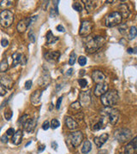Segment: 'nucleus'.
<instances>
[{
  "instance_id": "obj_49",
  "label": "nucleus",
  "mask_w": 137,
  "mask_h": 154,
  "mask_svg": "<svg viewBox=\"0 0 137 154\" xmlns=\"http://www.w3.org/2000/svg\"><path fill=\"white\" fill-rule=\"evenodd\" d=\"M127 52L129 54H133L134 53V49L133 48H129V49L127 50Z\"/></svg>"
},
{
  "instance_id": "obj_20",
  "label": "nucleus",
  "mask_w": 137,
  "mask_h": 154,
  "mask_svg": "<svg viewBox=\"0 0 137 154\" xmlns=\"http://www.w3.org/2000/svg\"><path fill=\"white\" fill-rule=\"evenodd\" d=\"M65 124H66L67 128H68L70 130H75V129H77V128H79L78 123H77L76 122H75L74 119H73L72 117H70V116L66 117V119H65Z\"/></svg>"
},
{
  "instance_id": "obj_16",
  "label": "nucleus",
  "mask_w": 137,
  "mask_h": 154,
  "mask_svg": "<svg viewBox=\"0 0 137 154\" xmlns=\"http://www.w3.org/2000/svg\"><path fill=\"white\" fill-rule=\"evenodd\" d=\"M107 89H108V86L107 84L106 83H99V84H97L96 86L95 89H94V94L95 96H101L103 95L104 93H106L107 92Z\"/></svg>"
},
{
  "instance_id": "obj_38",
  "label": "nucleus",
  "mask_w": 137,
  "mask_h": 154,
  "mask_svg": "<svg viewBox=\"0 0 137 154\" xmlns=\"http://www.w3.org/2000/svg\"><path fill=\"white\" fill-rule=\"evenodd\" d=\"M32 86H33V82H32V80H27L26 82H25V89L26 90H30L32 88Z\"/></svg>"
},
{
  "instance_id": "obj_3",
  "label": "nucleus",
  "mask_w": 137,
  "mask_h": 154,
  "mask_svg": "<svg viewBox=\"0 0 137 154\" xmlns=\"http://www.w3.org/2000/svg\"><path fill=\"white\" fill-rule=\"evenodd\" d=\"M123 20V17L121 15V14L118 11H113V12L110 13L109 15H106V21H105V23L106 26L108 27H113L116 26V25H119Z\"/></svg>"
},
{
  "instance_id": "obj_41",
  "label": "nucleus",
  "mask_w": 137,
  "mask_h": 154,
  "mask_svg": "<svg viewBox=\"0 0 137 154\" xmlns=\"http://www.w3.org/2000/svg\"><path fill=\"white\" fill-rule=\"evenodd\" d=\"M62 100H63V97H59L58 101H57V104H56V109L57 110L60 109V106H61V104H62Z\"/></svg>"
},
{
  "instance_id": "obj_34",
  "label": "nucleus",
  "mask_w": 137,
  "mask_h": 154,
  "mask_svg": "<svg viewBox=\"0 0 137 154\" xmlns=\"http://www.w3.org/2000/svg\"><path fill=\"white\" fill-rule=\"evenodd\" d=\"M59 126H60V123L58 122V120H57V119H52V123H51V127L53 128V129H56V128H58Z\"/></svg>"
},
{
  "instance_id": "obj_44",
  "label": "nucleus",
  "mask_w": 137,
  "mask_h": 154,
  "mask_svg": "<svg viewBox=\"0 0 137 154\" xmlns=\"http://www.w3.org/2000/svg\"><path fill=\"white\" fill-rule=\"evenodd\" d=\"M57 30H58V32L64 33V32H65V28L63 27V26H62V25H58V26L57 27Z\"/></svg>"
},
{
  "instance_id": "obj_40",
  "label": "nucleus",
  "mask_w": 137,
  "mask_h": 154,
  "mask_svg": "<svg viewBox=\"0 0 137 154\" xmlns=\"http://www.w3.org/2000/svg\"><path fill=\"white\" fill-rule=\"evenodd\" d=\"M50 128V123L48 121H45L42 124V129L43 130H48Z\"/></svg>"
},
{
  "instance_id": "obj_26",
  "label": "nucleus",
  "mask_w": 137,
  "mask_h": 154,
  "mask_svg": "<svg viewBox=\"0 0 137 154\" xmlns=\"http://www.w3.org/2000/svg\"><path fill=\"white\" fill-rule=\"evenodd\" d=\"M83 3L85 4V8L88 12L93 10L96 8V6H97L95 1H83Z\"/></svg>"
},
{
  "instance_id": "obj_50",
  "label": "nucleus",
  "mask_w": 137,
  "mask_h": 154,
  "mask_svg": "<svg viewBox=\"0 0 137 154\" xmlns=\"http://www.w3.org/2000/svg\"><path fill=\"white\" fill-rule=\"evenodd\" d=\"M107 153H108L107 150H101V151H99V152H98V154H107Z\"/></svg>"
},
{
  "instance_id": "obj_35",
  "label": "nucleus",
  "mask_w": 137,
  "mask_h": 154,
  "mask_svg": "<svg viewBox=\"0 0 137 154\" xmlns=\"http://www.w3.org/2000/svg\"><path fill=\"white\" fill-rule=\"evenodd\" d=\"M78 63L81 66H85L87 64V57L84 56H81L78 58Z\"/></svg>"
},
{
  "instance_id": "obj_52",
  "label": "nucleus",
  "mask_w": 137,
  "mask_h": 154,
  "mask_svg": "<svg viewBox=\"0 0 137 154\" xmlns=\"http://www.w3.org/2000/svg\"><path fill=\"white\" fill-rule=\"evenodd\" d=\"M80 72H81V73H80V75H83L84 74H85V72H86V71L85 70H81V71H80Z\"/></svg>"
},
{
  "instance_id": "obj_25",
  "label": "nucleus",
  "mask_w": 137,
  "mask_h": 154,
  "mask_svg": "<svg viewBox=\"0 0 137 154\" xmlns=\"http://www.w3.org/2000/svg\"><path fill=\"white\" fill-rule=\"evenodd\" d=\"M58 40V37H55V36L52 34V31H48L46 33V42L47 44H54L56 43L57 41Z\"/></svg>"
},
{
  "instance_id": "obj_18",
  "label": "nucleus",
  "mask_w": 137,
  "mask_h": 154,
  "mask_svg": "<svg viewBox=\"0 0 137 154\" xmlns=\"http://www.w3.org/2000/svg\"><path fill=\"white\" fill-rule=\"evenodd\" d=\"M41 96H42V91L41 90L34 91L30 96V101L32 105H38L40 102Z\"/></svg>"
},
{
  "instance_id": "obj_19",
  "label": "nucleus",
  "mask_w": 137,
  "mask_h": 154,
  "mask_svg": "<svg viewBox=\"0 0 137 154\" xmlns=\"http://www.w3.org/2000/svg\"><path fill=\"white\" fill-rule=\"evenodd\" d=\"M24 126V129L27 133H32L35 128L36 126V121L34 119H28L27 120V122L23 124Z\"/></svg>"
},
{
  "instance_id": "obj_8",
  "label": "nucleus",
  "mask_w": 137,
  "mask_h": 154,
  "mask_svg": "<svg viewBox=\"0 0 137 154\" xmlns=\"http://www.w3.org/2000/svg\"><path fill=\"white\" fill-rule=\"evenodd\" d=\"M71 145L74 147H78L83 140V134L81 131H75L70 135Z\"/></svg>"
},
{
  "instance_id": "obj_21",
  "label": "nucleus",
  "mask_w": 137,
  "mask_h": 154,
  "mask_svg": "<svg viewBox=\"0 0 137 154\" xmlns=\"http://www.w3.org/2000/svg\"><path fill=\"white\" fill-rule=\"evenodd\" d=\"M22 137H23V134H22V131L21 129L17 130L16 132H15V134H14L13 137H12L13 144L15 145V146L20 145L22 141Z\"/></svg>"
},
{
  "instance_id": "obj_39",
  "label": "nucleus",
  "mask_w": 137,
  "mask_h": 154,
  "mask_svg": "<svg viewBox=\"0 0 137 154\" xmlns=\"http://www.w3.org/2000/svg\"><path fill=\"white\" fill-rule=\"evenodd\" d=\"M27 118H28V115H23V116H22L20 118L19 123H21V124H22V125H23V124L27 122Z\"/></svg>"
},
{
  "instance_id": "obj_10",
  "label": "nucleus",
  "mask_w": 137,
  "mask_h": 154,
  "mask_svg": "<svg viewBox=\"0 0 137 154\" xmlns=\"http://www.w3.org/2000/svg\"><path fill=\"white\" fill-rule=\"evenodd\" d=\"M137 153V135L129 142L124 147V154H136Z\"/></svg>"
},
{
  "instance_id": "obj_24",
  "label": "nucleus",
  "mask_w": 137,
  "mask_h": 154,
  "mask_svg": "<svg viewBox=\"0 0 137 154\" xmlns=\"http://www.w3.org/2000/svg\"><path fill=\"white\" fill-rule=\"evenodd\" d=\"M91 150H92V144H91V142L89 141H85L81 148L82 154H88Z\"/></svg>"
},
{
  "instance_id": "obj_17",
  "label": "nucleus",
  "mask_w": 137,
  "mask_h": 154,
  "mask_svg": "<svg viewBox=\"0 0 137 154\" xmlns=\"http://www.w3.org/2000/svg\"><path fill=\"white\" fill-rule=\"evenodd\" d=\"M60 57L59 52H47L45 54V58L49 62H57Z\"/></svg>"
},
{
  "instance_id": "obj_37",
  "label": "nucleus",
  "mask_w": 137,
  "mask_h": 154,
  "mask_svg": "<svg viewBox=\"0 0 137 154\" xmlns=\"http://www.w3.org/2000/svg\"><path fill=\"white\" fill-rule=\"evenodd\" d=\"M28 39H29V40H30L32 43H35V41H36L35 34L33 33V32L32 30L29 31V33H28Z\"/></svg>"
},
{
  "instance_id": "obj_5",
  "label": "nucleus",
  "mask_w": 137,
  "mask_h": 154,
  "mask_svg": "<svg viewBox=\"0 0 137 154\" xmlns=\"http://www.w3.org/2000/svg\"><path fill=\"white\" fill-rule=\"evenodd\" d=\"M114 136L119 142H125L131 137V130L129 128H118L115 131Z\"/></svg>"
},
{
  "instance_id": "obj_12",
  "label": "nucleus",
  "mask_w": 137,
  "mask_h": 154,
  "mask_svg": "<svg viewBox=\"0 0 137 154\" xmlns=\"http://www.w3.org/2000/svg\"><path fill=\"white\" fill-rule=\"evenodd\" d=\"M12 58H13V66H16L18 64H21V65H24L26 63V57L23 54L19 53V52H15L12 55Z\"/></svg>"
},
{
  "instance_id": "obj_23",
  "label": "nucleus",
  "mask_w": 137,
  "mask_h": 154,
  "mask_svg": "<svg viewBox=\"0 0 137 154\" xmlns=\"http://www.w3.org/2000/svg\"><path fill=\"white\" fill-rule=\"evenodd\" d=\"M118 9H119L120 11H118L121 15H122V17L123 18H128L129 15V9L128 8L127 4H121L119 7H118Z\"/></svg>"
},
{
  "instance_id": "obj_33",
  "label": "nucleus",
  "mask_w": 137,
  "mask_h": 154,
  "mask_svg": "<svg viewBox=\"0 0 137 154\" xmlns=\"http://www.w3.org/2000/svg\"><path fill=\"white\" fill-rule=\"evenodd\" d=\"M70 108L73 110H75V111H78V110H80L81 108V105L80 104L79 101H75V102L72 103V104L70 105Z\"/></svg>"
},
{
  "instance_id": "obj_7",
  "label": "nucleus",
  "mask_w": 137,
  "mask_h": 154,
  "mask_svg": "<svg viewBox=\"0 0 137 154\" xmlns=\"http://www.w3.org/2000/svg\"><path fill=\"white\" fill-rule=\"evenodd\" d=\"M93 28V23L90 21H83L79 29V34L81 37H87L92 33Z\"/></svg>"
},
{
  "instance_id": "obj_28",
  "label": "nucleus",
  "mask_w": 137,
  "mask_h": 154,
  "mask_svg": "<svg viewBox=\"0 0 137 154\" xmlns=\"http://www.w3.org/2000/svg\"><path fill=\"white\" fill-rule=\"evenodd\" d=\"M8 69H9L8 60L4 58L1 61V63H0V72H5Z\"/></svg>"
},
{
  "instance_id": "obj_48",
  "label": "nucleus",
  "mask_w": 137,
  "mask_h": 154,
  "mask_svg": "<svg viewBox=\"0 0 137 154\" xmlns=\"http://www.w3.org/2000/svg\"><path fill=\"white\" fill-rule=\"evenodd\" d=\"M52 148H53V149L57 150V148H58V144H57V142H55V141L52 142Z\"/></svg>"
},
{
  "instance_id": "obj_11",
  "label": "nucleus",
  "mask_w": 137,
  "mask_h": 154,
  "mask_svg": "<svg viewBox=\"0 0 137 154\" xmlns=\"http://www.w3.org/2000/svg\"><path fill=\"white\" fill-rule=\"evenodd\" d=\"M106 115L109 117V122L111 124L115 125L119 119V111L116 109H109L106 111Z\"/></svg>"
},
{
  "instance_id": "obj_4",
  "label": "nucleus",
  "mask_w": 137,
  "mask_h": 154,
  "mask_svg": "<svg viewBox=\"0 0 137 154\" xmlns=\"http://www.w3.org/2000/svg\"><path fill=\"white\" fill-rule=\"evenodd\" d=\"M14 22V14L10 10H4L0 13V25L4 27H9Z\"/></svg>"
},
{
  "instance_id": "obj_47",
  "label": "nucleus",
  "mask_w": 137,
  "mask_h": 154,
  "mask_svg": "<svg viewBox=\"0 0 137 154\" xmlns=\"http://www.w3.org/2000/svg\"><path fill=\"white\" fill-rule=\"evenodd\" d=\"M2 141L4 142V143H6V142H8V137H7V135H4V136H2Z\"/></svg>"
},
{
  "instance_id": "obj_30",
  "label": "nucleus",
  "mask_w": 137,
  "mask_h": 154,
  "mask_svg": "<svg viewBox=\"0 0 137 154\" xmlns=\"http://www.w3.org/2000/svg\"><path fill=\"white\" fill-rule=\"evenodd\" d=\"M75 59H76V54H75V52H72L71 53H70V59H68V63H70V65H74L75 63Z\"/></svg>"
},
{
  "instance_id": "obj_43",
  "label": "nucleus",
  "mask_w": 137,
  "mask_h": 154,
  "mask_svg": "<svg viewBox=\"0 0 137 154\" xmlns=\"http://www.w3.org/2000/svg\"><path fill=\"white\" fill-rule=\"evenodd\" d=\"M6 94V90L4 88V87L2 86V85H0V96L1 97H3Z\"/></svg>"
},
{
  "instance_id": "obj_6",
  "label": "nucleus",
  "mask_w": 137,
  "mask_h": 154,
  "mask_svg": "<svg viewBox=\"0 0 137 154\" xmlns=\"http://www.w3.org/2000/svg\"><path fill=\"white\" fill-rule=\"evenodd\" d=\"M37 15H34V16H31V17H27V18H25V19L20 21L18 22L17 26H16V29L19 33H24L25 31L27 29L30 25L33 23V22H35L37 20Z\"/></svg>"
},
{
  "instance_id": "obj_2",
  "label": "nucleus",
  "mask_w": 137,
  "mask_h": 154,
  "mask_svg": "<svg viewBox=\"0 0 137 154\" xmlns=\"http://www.w3.org/2000/svg\"><path fill=\"white\" fill-rule=\"evenodd\" d=\"M100 99H101V102L104 106L111 107L117 103L118 99H119V96H118L117 92L116 90H111L103 94Z\"/></svg>"
},
{
  "instance_id": "obj_22",
  "label": "nucleus",
  "mask_w": 137,
  "mask_h": 154,
  "mask_svg": "<svg viewBox=\"0 0 137 154\" xmlns=\"http://www.w3.org/2000/svg\"><path fill=\"white\" fill-rule=\"evenodd\" d=\"M41 80V85L44 87H47L48 85L51 82V79H50V75H49V71H43L42 76L40 77Z\"/></svg>"
},
{
  "instance_id": "obj_46",
  "label": "nucleus",
  "mask_w": 137,
  "mask_h": 154,
  "mask_svg": "<svg viewBox=\"0 0 137 154\" xmlns=\"http://www.w3.org/2000/svg\"><path fill=\"white\" fill-rule=\"evenodd\" d=\"M45 145H42V146H40V147H39V150H38V152L39 153H40V152H42L43 151L45 150Z\"/></svg>"
},
{
  "instance_id": "obj_42",
  "label": "nucleus",
  "mask_w": 137,
  "mask_h": 154,
  "mask_svg": "<svg viewBox=\"0 0 137 154\" xmlns=\"http://www.w3.org/2000/svg\"><path fill=\"white\" fill-rule=\"evenodd\" d=\"M1 45H2V46L3 47H6V46H8V45H9V41L6 40V39H2L1 40Z\"/></svg>"
},
{
  "instance_id": "obj_9",
  "label": "nucleus",
  "mask_w": 137,
  "mask_h": 154,
  "mask_svg": "<svg viewBox=\"0 0 137 154\" xmlns=\"http://www.w3.org/2000/svg\"><path fill=\"white\" fill-rule=\"evenodd\" d=\"M79 102L81 106H89L91 104V93L90 91L81 92L79 94Z\"/></svg>"
},
{
  "instance_id": "obj_14",
  "label": "nucleus",
  "mask_w": 137,
  "mask_h": 154,
  "mask_svg": "<svg viewBox=\"0 0 137 154\" xmlns=\"http://www.w3.org/2000/svg\"><path fill=\"white\" fill-rule=\"evenodd\" d=\"M92 79L95 83H104L105 80H106V75L103 74V72L99 70H94L92 74Z\"/></svg>"
},
{
  "instance_id": "obj_51",
  "label": "nucleus",
  "mask_w": 137,
  "mask_h": 154,
  "mask_svg": "<svg viewBox=\"0 0 137 154\" xmlns=\"http://www.w3.org/2000/svg\"><path fill=\"white\" fill-rule=\"evenodd\" d=\"M72 72H73V69H70V70L67 71V75H71Z\"/></svg>"
},
{
  "instance_id": "obj_29",
  "label": "nucleus",
  "mask_w": 137,
  "mask_h": 154,
  "mask_svg": "<svg viewBox=\"0 0 137 154\" xmlns=\"http://www.w3.org/2000/svg\"><path fill=\"white\" fill-rule=\"evenodd\" d=\"M101 128H104V123H103V120H99V122L98 123H96L93 128V131H99Z\"/></svg>"
},
{
  "instance_id": "obj_27",
  "label": "nucleus",
  "mask_w": 137,
  "mask_h": 154,
  "mask_svg": "<svg viewBox=\"0 0 137 154\" xmlns=\"http://www.w3.org/2000/svg\"><path fill=\"white\" fill-rule=\"evenodd\" d=\"M137 36V27L134 26H132L129 29V39L130 40H134Z\"/></svg>"
},
{
  "instance_id": "obj_13",
  "label": "nucleus",
  "mask_w": 137,
  "mask_h": 154,
  "mask_svg": "<svg viewBox=\"0 0 137 154\" xmlns=\"http://www.w3.org/2000/svg\"><path fill=\"white\" fill-rule=\"evenodd\" d=\"M0 83L3 87L7 89H11L14 86V80L11 79L10 76L6 75H1L0 76Z\"/></svg>"
},
{
  "instance_id": "obj_32",
  "label": "nucleus",
  "mask_w": 137,
  "mask_h": 154,
  "mask_svg": "<svg viewBox=\"0 0 137 154\" xmlns=\"http://www.w3.org/2000/svg\"><path fill=\"white\" fill-rule=\"evenodd\" d=\"M73 9L75 10L76 11H78V12H81L83 10V7H82L81 4L79 3V2H75V3L73 4Z\"/></svg>"
},
{
  "instance_id": "obj_1",
  "label": "nucleus",
  "mask_w": 137,
  "mask_h": 154,
  "mask_svg": "<svg viewBox=\"0 0 137 154\" xmlns=\"http://www.w3.org/2000/svg\"><path fill=\"white\" fill-rule=\"evenodd\" d=\"M105 42L106 40L102 36H93L92 38H89L86 43V52L88 53H93L101 48Z\"/></svg>"
},
{
  "instance_id": "obj_45",
  "label": "nucleus",
  "mask_w": 137,
  "mask_h": 154,
  "mask_svg": "<svg viewBox=\"0 0 137 154\" xmlns=\"http://www.w3.org/2000/svg\"><path fill=\"white\" fill-rule=\"evenodd\" d=\"M6 134H8V135H12V134H15V129H14V128H9V129L7 130Z\"/></svg>"
},
{
  "instance_id": "obj_53",
  "label": "nucleus",
  "mask_w": 137,
  "mask_h": 154,
  "mask_svg": "<svg viewBox=\"0 0 137 154\" xmlns=\"http://www.w3.org/2000/svg\"><path fill=\"white\" fill-rule=\"evenodd\" d=\"M30 144H31V141H29L28 143H27L26 145H25V147H27V146H29Z\"/></svg>"
},
{
  "instance_id": "obj_15",
  "label": "nucleus",
  "mask_w": 137,
  "mask_h": 154,
  "mask_svg": "<svg viewBox=\"0 0 137 154\" xmlns=\"http://www.w3.org/2000/svg\"><path fill=\"white\" fill-rule=\"evenodd\" d=\"M108 139H109V134L105 133V134H102L101 135H99V136L94 138V143L97 147L100 148L102 147V146L106 143Z\"/></svg>"
},
{
  "instance_id": "obj_31",
  "label": "nucleus",
  "mask_w": 137,
  "mask_h": 154,
  "mask_svg": "<svg viewBox=\"0 0 137 154\" xmlns=\"http://www.w3.org/2000/svg\"><path fill=\"white\" fill-rule=\"evenodd\" d=\"M12 116H13V112L10 109H7L6 111H4V117H5L7 121H10Z\"/></svg>"
},
{
  "instance_id": "obj_36",
  "label": "nucleus",
  "mask_w": 137,
  "mask_h": 154,
  "mask_svg": "<svg viewBox=\"0 0 137 154\" xmlns=\"http://www.w3.org/2000/svg\"><path fill=\"white\" fill-rule=\"evenodd\" d=\"M78 83L81 88H84V87H86L87 86H88V80H87L86 79H84V78H81V79H79Z\"/></svg>"
}]
</instances>
